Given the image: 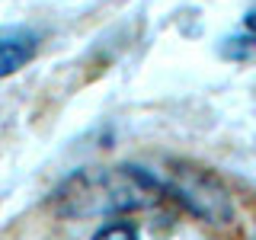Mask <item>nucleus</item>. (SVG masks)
<instances>
[{
    "mask_svg": "<svg viewBox=\"0 0 256 240\" xmlns=\"http://www.w3.org/2000/svg\"><path fill=\"white\" fill-rule=\"evenodd\" d=\"M36 36L32 32H10V36H0V80L16 74L22 64L32 61L36 54Z\"/></svg>",
    "mask_w": 256,
    "mask_h": 240,
    "instance_id": "nucleus-3",
    "label": "nucleus"
},
{
    "mask_svg": "<svg viewBox=\"0 0 256 240\" xmlns=\"http://www.w3.org/2000/svg\"><path fill=\"white\" fill-rule=\"evenodd\" d=\"M160 182H164L166 196L176 198L198 221H208V224H230L234 221V196L224 186L221 176H214L212 170L176 164L170 170V176Z\"/></svg>",
    "mask_w": 256,
    "mask_h": 240,
    "instance_id": "nucleus-2",
    "label": "nucleus"
},
{
    "mask_svg": "<svg viewBox=\"0 0 256 240\" xmlns=\"http://www.w3.org/2000/svg\"><path fill=\"white\" fill-rule=\"evenodd\" d=\"M90 240H141V234L128 221H112V224H102Z\"/></svg>",
    "mask_w": 256,
    "mask_h": 240,
    "instance_id": "nucleus-4",
    "label": "nucleus"
},
{
    "mask_svg": "<svg viewBox=\"0 0 256 240\" xmlns=\"http://www.w3.org/2000/svg\"><path fill=\"white\" fill-rule=\"evenodd\" d=\"M246 29H250V32H256V6H253L250 13H246Z\"/></svg>",
    "mask_w": 256,
    "mask_h": 240,
    "instance_id": "nucleus-6",
    "label": "nucleus"
},
{
    "mask_svg": "<svg viewBox=\"0 0 256 240\" xmlns=\"http://www.w3.org/2000/svg\"><path fill=\"white\" fill-rule=\"evenodd\" d=\"M224 42H228V45H224L221 52L228 54V58H244L246 52L256 48V36H234V38H224Z\"/></svg>",
    "mask_w": 256,
    "mask_h": 240,
    "instance_id": "nucleus-5",
    "label": "nucleus"
},
{
    "mask_svg": "<svg viewBox=\"0 0 256 240\" xmlns=\"http://www.w3.org/2000/svg\"><path fill=\"white\" fill-rule=\"evenodd\" d=\"M164 198V182L138 164L86 166L70 173L52 192V212L58 218H112L150 208Z\"/></svg>",
    "mask_w": 256,
    "mask_h": 240,
    "instance_id": "nucleus-1",
    "label": "nucleus"
}]
</instances>
